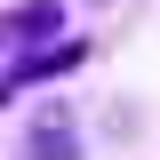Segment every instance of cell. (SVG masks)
Returning a JSON list of instances; mask_svg holds the SVG:
<instances>
[{
  "label": "cell",
  "mask_w": 160,
  "mask_h": 160,
  "mask_svg": "<svg viewBox=\"0 0 160 160\" xmlns=\"http://www.w3.org/2000/svg\"><path fill=\"white\" fill-rule=\"evenodd\" d=\"M48 32H64V0H24V8L0 16V48H32Z\"/></svg>",
  "instance_id": "cell-1"
},
{
  "label": "cell",
  "mask_w": 160,
  "mask_h": 160,
  "mask_svg": "<svg viewBox=\"0 0 160 160\" xmlns=\"http://www.w3.org/2000/svg\"><path fill=\"white\" fill-rule=\"evenodd\" d=\"M24 160H80L72 120H64V112H40V120H32V136H24Z\"/></svg>",
  "instance_id": "cell-2"
},
{
  "label": "cell",
  "mask_w": 160,
  "mask_h": 160,
  "mask_svg": "<svg viewBox=\"0 0 160 160\" xmlns=\"http://www.w3.org/2000/svg\"><path fill=\"white\" fill-rule=\"evenodd\" d=\"M72 64H80V40H56V48H32L16 72L24 80H56V72H72Z\"/></svg>",
  "instance_id": "cell-3"
}]
</instances>
